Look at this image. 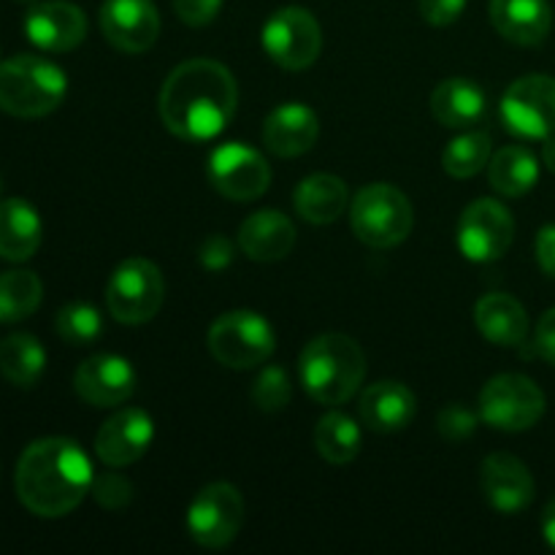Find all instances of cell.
Masks as SVG:
<instances>
[{"mask_svg":"<svg viewBox=\"0 0 555 555\" xmlns=\"http://www.w3.org/2000/svg\"><path fill=\"white\" fill-rule=\"evenodd\" d=\"M238 106V85L217 60H184L166 76L160 90V119L177 139L211 141L228 128Z\"/></svg>","mask_w":555,"mask_h":555,"instance_id":"6da1fadb","label":"cell"},{"mask_svg":"<svg viewBox=\"0 0 555 555\" xmlns=\"http://www.w3.org/2000/svg\"><path fill=\"white\" fill-rule=\"evenodd\" d=\"M90 455L68 437H47L27 444L16 461V496L38 518H63L74 513L92 491Z\"/></svg>","mask_w":555,"mask_h":555,"instance_id":"7a4b0ae2","label":"cell"},{"mask_svg":"<svg viewBox=\"0 0 555 555\" xmlns=\"http://www.w3.org/2000/svg\"><path fill=\"white\" fill-rule=\"evenodd\" d=\"M298 374L309 399L336 406L350 401L366 379V356L345 334H323L307 341L298 358Z\"/></svg>","mask_w":555,"mask_h":555,"instance_id":"3957f363","label":"cell"},{"mask_svg":"<svg viewBox=\"0 0 555 555\" xmlns=\"http://www.w3.org/2000/svg\"><path fill=\"white\" fill-rule=\"evenodd\" d=\"M68 92V76L38 54H14L0 63V108L11 117L38 119L52 114Z\"/></svg>","mask_w":555,"mask_h":555,"instance_id":"277c9868","label":"cell"},{"mask_svg":"<svg viewBox=\"0 0 555 555\" xmlns=\"http://www.w3.org/2000/svg\"><path fill=\"white\" fill-rule=\"evenodd\" d=\"M352 233L372 249L399 247L415 225L410 198L396 184L374 182L358 190L350 204Z\"/></svg>","mask_w":555,"mask_h":555,"instance_id":"5b68a950","label":"cell"},{"mask_svg":"<svg viewBox=\"0 0 555 555\" xmlns=\"http://www.w3.org/2000/svg\"><path fill=\"white\" fill-rule=\"evenodd\" d=\"M211 358L228 369H255L276 350V336L269 320L249 309L225 312L209 325L206 334Z\"/></svg>","mask_w":555,"mask_h":555,"instance_id":"8992f818","label":"cell"},{"mask_svg":"<svg viewBox=\"0 0 555 555\" xmlns=\"http://www.w3.org/2000/svg\"><path fill=\"white\" fill-rule=\"evenodd\" d=\"M477 412L480 421L496 431H529L545 415V393L526 374H496L480 390Z\"/></svg>","mask_w":555,"mask_h":555,"instance_id":"52a82bcc","label":"cell"},{"mask_svg":"<svg viewBox=\"0 0 555 555\" xmlns=\"http://www.w3.org/2000/svg\"><path fill=\"white\" fill-rule=\"evenodd\" d=\"M166 280L146 258H128L114 269L106 285V309L117 323L144 325L160 312Z\"/></svg>","mask_w":555,"mask_h":555,"instance_id":"ba28073f","label":"cell"},{"mask_svg":"<svg viewBox=\"0 0 555 555\" xmlns=\"http://www.w3.org/2000/svg\"><path fill=\"white\" fill-rule=\"evenodd\" d=\"M504 128L518 139L545 141L555 133V79L547 74H526L507 87L499 103Z\"/></svg>","mask_w":555,"mask_h":555,"instance_id":"9c48e42d","label":"cell"},{"mask_svg":"<svg viewBox=\"0 0 555 555\" xmlns=\"http://www.w3.org/2000/svg\"><path fill=\"white\" fill-rule=\"evenodd\" d=\"M244 524V496L231 482H209L188 507V531L201 547H228Z\"/></svg>","mask_w":555,"mask_h":555,"instance_id":"30bf717a","label":"cell"},{"mask_svg":"<svg viewBox=\"0 0 555 555\" xmlns=\"http://www.w3.org/2000/svg\"><path fill=\"white\" fill-rule=\"evenodd\" d=\"M263 49L285 70H304L320 57L323 30L312 11L301 5H287L274 11L263 25Z\"/></svg>","mask_w":555,"mask_h":555,"instance_id":"8fae6325","label":"cell"},{"mask_svg":"<svg viewBox=\"0 0 555 555\" xmlns=\"http://www.w3.org/2000/svg\"><path fill=\"white\" fill-rule=\"evenodd\" d=\"M515 238V220L496 198H477L464 209L455 231L461 255L472 263H493L507 255Z\"/></svg>","mask_w":555,"mask_h":555,"instance_id":"7c38bea8","label":"cell"},{"mask_svg":"<svg viewBox=\"0 0 555 555\" xmlns=\"http://www.w3.org/2000/svg\"><path fill=\"white\" fill-rule=\"evenodd\" d=\"M209 182L225 198L247 204L269 190L271 166L244 141H228L209 155Z\"/></svg>","mask_w":555,"mask_h":555,"instance_id":"4fadbf2b","label":"cell"},{"mask_svg":"<svg viewBox=\"0 0 555 555\" xmlns=\"http://www.w3.org/2000/svg\"><path fill=\"white\" fill-rule=\"evenodd\" d=\"M101 30L119 52L141 54L160 36V14L152 0H103Z\"/></svg>","mask_w":555,"mask_h":555,"instance_id":"5bb4252c","label":"cell"},{"mask_svg":"<svg viewBox=\"0 0 555 555\" xmlns=\"http://www.w3.org/2000/svg\"><path fill=\"white\" fill-rule=\"evenodd\" d=\"M25 36L43 52H70L87 36L85 11L68 0H43L33 3L25 14Z\"/></svg>","mask_w":555,"mask_h":555,"instance_id":"9a60e30c","label":"cell"},{"mask_svg":"<svg viewBox=\"0 0 555 555\" xmlns=\"http://www.w3.org/2000/svg\"><path fill=\"white\" fill-rule=\"evenodd\" d=\"M74 390L92 406H119L135 393V369L122 356H92L76 369Z\"/></svg>","mask_w":555,"mask_h":555,"instance_id":"2e32d148","label":"cell"},{"mask_svg":"<svg viewBox=\"0 0 555 555\" xmlns=\"http://www.w3.org/2000/svg\"><path fill=\"white\" fill-rule=\"evenodd\" d=\"M155 439V421L144 410H119L108 417L95 437V455L112 469L139 461Z\"/></svg>","mask_w":555,"mask_h":555,"instance_id":"e0dca14e","label":"cell"},{"mask_svg":"<svg viewBox=\"0 0 555 555\" xmlns=\"http://www.w3.org/2000/svg\"><path fill=\"white\" fill-rule=\"evenodd\" d=\"M480 486L488 504L502 515H518L534 502V477L513 453H491L480 466Z\"/></svg>","mask_w":555,"mask_h":555,"instance_id":"ac0fdd59","label":"cell"},{"mask_svg":"<svg viewBox=\"0 0 555 555\" xmlns=\"http://www.w3.org/2000/svg\"><path fill=\"white\" fill-rule=\"evenodd\" d=\"M417 399L399 379H383L366 388L358 404V417L369 431L393 434L404 431L415 421Z\"/></svg>","mask_w":555,"mask_h":555,"instance_id":"d6986e66","label":"cell"},{"mask_svg":"<svg viewBox=\"0 0 555 555\" xmlns=\"http://www.w3.org/2000/svg\"><path fill=\"white\" fill-rule=\"evenodd\" d=\"M296 247V225L276 209H260L238 228V249L258 263H276Z\"/></svg>","mask_w":555,"mask_h":555,"instance_id":"ffe728a7","label":"cell"},{"mask_svg":"<svg viewBox=\"0 0 555 555\" xmlns=\"http://www.w3.org/2000/svg\"><path fill=\"white\" fill-rule=\"evenodd\" d=\"M488 16L499 36L518 47H540L553 27V9L547 0H491Z\"/></svg>","mask_w":555,"mask_h":555,"instance_id":"44dd1931","label":"cell"},{"mask_svg":"<svg viewBox=\"0 0 555 555\" xmlns=\"http://www.w3.org/2000/svg\"><path fill=\"white\" fill-rule=\"evenodd\" d=\"M320 135V119L304 103H285L263 122V144L276 157L307 155Z\"/></svg>","mask_w":555,"mask_h":555,"instance_id":"7402d4cb","label":"cell"},{"mask_svg":"<svg viewBox=\"0 0 555 555\" xmlns=\"http://www.w3.org/2000/svg\"><path fill=\"white\" fill-rule=\"evenodd\" d=\"M428 106H431V114L439 125L466 130L486 119L488 98L477 81L466 79V76H453V79L439 81Z\"/></svg>","mask_w":555,"mask_h":555,"instance_id":"603a6c76","label":"cell"},{"mask_svg":"<svg viewBox=\"0 0 555 555\" xmlns=\"http://www.w3.org/2000/svg\"><path fill=\"white\" fill-rule=\"evenodd\" d=\"M475 325L491 345L520 347L529 336V314L518 298L488 293L475 304Z\"/></svg>","mask_w":555,"mask_h":555,"instance_id":"cb8c5ba5","label":"cell"},{"mask_svg":"<svg viewBox=\"0 0 555 555\" xmlns=\"http://www.w3.org/2000/svg\"><path fill=\"white\" fill-rule=\"evenodd\" d=\"M43 238V222L36 206L22 198L0 201V258L25 263L38 253Z\"/></svg>","mask_w":555,"mask_h":555,"instance_id":"d4e9b609","label":"cell"},{"mask_svg":"<svg viewBox=\"0 0 555 555\" xmlns=\"http://www.w3.org/2000/svg\"><path fill=\"white\" fill-rule=\"evenodd\" d=\"M347 204H350V193H347L345 179L336 173H312L304 182H298L296 193H293V206H296L298 217L312 225H331L345 215Z\"/></svg>","mask_w":555,"mask_h":555,"instance_id":"484cf974","label":"cell"},{"mask_svg":"<svg viewBox=\"0 0 555 555\" xmlns=\"http://www.w3.org/2000/svg\"><path fill=\"white\" fill-rule=\"evenodd\" d=\"M488 182L499 195L520 198L540 182V160L534 157V152L520 144L502 146L488 160Z\"/></svg>","mask_w":555,"mask_h":555,"instance_id":"4316f807","label":"cell"},{"mask_svg":"<svg viewBox=\"0 0 555 555\" xmlns=\"http://www.w3.org/2000/svg\"><path fill=\"white\" fill-rule=\"evenodd\" d=\"M47 369V350L33 334H11L0 341V374L14 388H33Z\"/></svg>","mask_w":555,"mask_h":555,"instance_id":"83f0119b","label":"cell"},{"mask_svg":"<svg viewBox=\"0 0 555 555\" xmlns=\"http://www.w3.org/2000/svg\"><path fill=\"white\" fill-rule=\"evenodd\" d=\"M314 448L320 459L334 466H345L361 453V426L345 412L334 410L323 415L314 428Z\"/></svg>","mask_w":555,"mask_h":555,"instance_id":"f1b7e54d","label":"cell"},{"mask_svg":"<svg viewBox=\"0 0 555 555\" xmlns=\"http://www.w3.org/2000/svg\"><path fill=\"white\" fill-rule=\"evenodd\" d=\"M43 285L33 271L16 269L0 274V323H20L41 307Z\"/></svg>","mask_w":555,"mask_h":555,"instance_id":"f546056e","label":"cell"},{"mask_svg":"<svg viewBox=\"0 0 555 555\" xmlns=\"http://www.w3.org/2000/svg\"><path fill=\"white\" fill-rule=\"evenodd\" d=\"M491 155V135H488L486 130H466L459 139L450 141L448 150H444V173L453 179H472L475 173H480L482 168H488Z\"/></svg>","mask_w":555,"mask_h":555,"instance_id":"4dcf8cb0","label":"cell"},{"mask_svg":"<svg viewBox=\"0 0 555 555\" xmlns=\"http://www.w3.org/2000/svg\"><path fill=\"white\" fill-rule=\"evenodd\" d=\"M54 328L68 345H92L103 334V318L92 304L70 301L57 312Z\"/></svg>","mask_w":555,"mask_h":555,"instance_id":"1f68e13d","label":"cell"},{"mask_svg":"<svg viewBox=\"0 0 555 555\" xmlns=\"http://www.w3.org/2000/svg\"><path fill=\"white\" fill-rule=\"evenodd\" d=\"M293 399V383L282 366H266L253 383V401L263 412H282Z\"/></svg>","mask_w":555,"mask_h":555,"instance_id":"d6a6232c","label":"cell"},{"mask_svg":"<svg viewBox=\"0 0 555 555\" xmlns=\"http://www.w3.org/2000/svg\"><path fill=\"white\" fill-rule=\"evenodd\" d=\"M90 493L95 496V502L101 504L103 509H112V513L128 507L135 496L133 482H130L125 475H117V472H103V475H95Z\"/></svg>","mask_w":555,"mask_h":555,"instance_id":"836d02e7","label":"cell"},{"mask_svg":"<svg viewBox=\"0 0 555 555\" xmlns=\"http://www.w3.org/2000/svg\"><path fill=\"white\" fill-rule=\"evenodd\" d=\"M477 426H480V412L469 410L466 404H448L437 415V431L448 442H466L475 437Z\"/></svg>","mask_w":555,"mask_h":555,"instance_id":"e575fe53","label":"cell"},{"mask_svg":"<svg viewBox=\"0 0 555 555\" xmlns=\"http://www.w3.org/2000/svg\"><path fill=\"white\" fill-rule=\"evenodd\" d=\"M179 20L190 27H204L217 20L222 9V0H171Z\"/></svg>","mask_w":555,"mask_h":555,"instance_id":"d590c367","label":"cell"},{"mask_svg":"<svg viewBox=\"0 0 555 555\" xmlns=\"http://www.w3.org/2000/svg\"><path fill=\"white\" fill-rule=\"evenodd\" d=\"M469 0H417L421 5V16L434 27H448L461 20Z\"/></svg>","mask_w":555,"mask_h":555,"instance_id":"8d00e7d4","label":"cell"},{"mask_svg":"<svg viewBox=\"0 0 555 555\" xmlns=\"http://www.w3.org/2000/svg\"><path fill=\"white\" fill-rule=\"evenodd\" d=\"M236 247L225 236H209L198 249V260L206 271H222L233 263Z\"/></svg>","mask_w":555,"mask_h":555,"instance_id":"74e56055","label":"cell"},{"mask_svg":"<svg viewBox=\"0 0 555 555\" xmlns=\"http://www.w3.org/2000/svg\"><path fill=\"white\" fill-rule=\"evenodd\" d=\"M534 347L537 352H540L542 361H547L551 366H555V307L542 314L534 334Z\"/></svg>","mask_w":555,"mask_h":555,"instance_id":"f35d334b","label":"cell"},{"mask_svg":"<svg viewBox=\"0 0 555 555\" xmlns=\"http://www.w3.org/2000/svg\"><path fill=\"white\" fill-rule=\"evenodd\" d=\"M537 263L555 280V222L540 228V233H537Z\"/></svg>","mask_w":555,"mask_h":555,"instance_id":"ab89813d","label":"cell"},{"mask_svg":"<svg viewBox=\"0 0 555 555\" xmlns=\"http://www.w3.org/2000/svg\"><path fill=\"white\" fill-rule=\"evenodd\" d=\"M542 537H545L547 545L555 551V499L547 504L545 513H542Z\"/></svg>","mask_w":555,"mask_h":555,"instance_id":"60d3db41","label":"cell"},{"mask_svg":"<svg viewBox=\"0 0 555 555\" xmlns=\"http://www.w3.org/2000/svg\"><path fill=\"white\" fill-rule=\"evenodd\" d=\"M542 163L555 173V133H551L542 144Z\"/></svg>","mask_w":555,"mask_h":555,"instance_id":"b9f144b4","label":"cell"},{"mask_svg":"<svg viewBox=\"0 0 555 555\" xmlns=\"http://www.w3.org/2000/svg\"><path fill=\"white\" fill-rule=\"evenodd\" d=\"M0 193H3V179H0Z\"/></svg>","mask_w":555,"mask_h":555,"instance_id":"7bdbcfd3","label":"cell"},{"mask_svg":"<svg viewBox=\"0 0 555 555\" xmlns=\"http://www.w3.org/2000/svg\"><path fill=\"white\" fill-rule=\"evenodd\" d=\"M25 3H36V0H25Z\"/></svg>","mask_w":555,"mask_h":555,"instance_id":"ee69618b","label":"cell"}]
</instances>
